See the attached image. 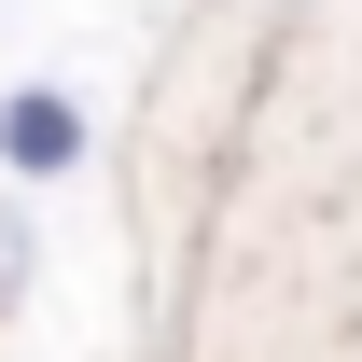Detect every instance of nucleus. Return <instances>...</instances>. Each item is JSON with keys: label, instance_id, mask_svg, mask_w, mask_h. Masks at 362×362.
Instances as JSON below:
<instances>
[{"label": "nucleus", "instance_id": "obj_1", "mask_svg": "<svg viewBox=\"0 0 362 362\" xmlns=\"http://www.w3.org/2000/svg\"><path fill=\"white\" fill-rule=\"evenodd\" d=\"M70 153H84V112H70L56 84H28V98H0V168H14V181H56Z\"/></svg>", "mask_w": 362, "mask_h": 362}]
</instances>
